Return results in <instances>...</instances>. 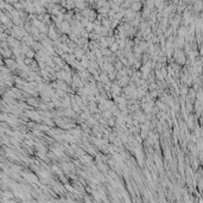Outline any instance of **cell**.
Masks as SVG:
<instances>
[{"label": "cell", "instance_id": "1", "mask_svg": "<svg viewBox=\"0 0 203 203\" xmlns=\"http://www.w3.org/2000/svg\"><path fill=\"white\" fill-rule=\"evenodd\" d=\"M130 84H131V78H130L128 75H126V76H120V77L118 78V86H119V87L126 88V87H128Z\"/></svg>", "mask_w": 203, "mask_h": 203}, {"label": "cell", "instance_id": "2", "mask_svg": "<svg viewBox=\"0 0 203 203\" xmlns=\"http://www.w3.org/2000/svg\"><path fill=\"white\" fill-rule=\"evenodd\" d=\"M144 7V4L143 2H140V1H134V2H132L131 5V8L133 12H139V11H141Z\"/></svg>", "mask_w": 203, "mask_h": 203}]
</instances>
